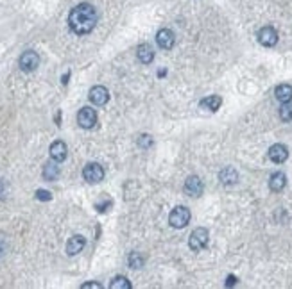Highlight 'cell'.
Wrapping results in <instances>:
<instances>
[{"instance_id": "obj_1", "label": "cell", "mask_w": 292, "mask_h": 289, "mask_svg": "<svg viewBox=\"0 0 292 289\" xmlns=\"http://www.w3.org/2000/svg\"><path fill=\"white\" fill-rule=\"evenodd\" d=\"M95 23H97V11L91 4L83 2V4L76 6L69 15V25L76 34L83 36L93 30Z\"/></svg>"}, {"instance_id": "obj_2", "label": "cell", "mask_w": 292, "mask_h": 289, "mask_svg": "<svg viewBox=\"0 0 292 289\" xmlns=\"http://www.w3.org/2000/svg\"><path fill=\"white\" fill-rule=\"evenodd\" d=\"M208 237H210L208 230L203 229V227H198V229L190 234V239H188L190 248H192L193 252H201L203 248H206V244H208Z\"/></svg>"}, {"instance_id": "obj_3", "label": "cell", "mask_w": 292, "mask_h": 289, "mask_svg": "<svg viewBox=\"0 0 292 289\" xmlns=\"http://www.w3.org/2000/svg\"><path fill=\"white\" fill-rule=\"evenodd\" d=\"M188 222H190V211L183 205L176 207L171 213V216H169V223H171L174 229H183V227L188 225Z\"/></svg>"}, {"instance_id": "obj_4", "label": "cell", "mask_w": 292, "mask_h": 289, "mask_svg": "<svg viewBox=\"0 0 292 289\" xmlns=\"http://www.w3.org/2000/svg\"><path fill=\"white\" fill-rule=\"evenodd\" d=\"M83 177L90 184H97V182H101V180L104 179V168L99 162H90V164L84 166Z\"/></svg>"}, {"instance_id": "obj_5", "label": "cell", "mask_w": 292, "mask_h": 289, "mask_svg": "<svg viewBox=\"0 0 292 289\" xmlns=\"http://www.w3.org/2000/svg\"><path fill=\"white\" fill-rule=\"evenodd\" d=\"M18 64H20V68H22L23 71H33V70H36V68H38L40 56L36 52H33V50H27V52H23L22 56H20Z\"/></svg>"}, {"instance_id": "obj_6", "label": "cell", "mask_w": 292, "mask_h": 289, "mask_svg": "<svg viewBox=\"0 0 292 289\" xmlns=\"http://www.w3.org/2000/svg\"><path fill=\"white\" fill-rule=\"evenodd\" d=\"M258 42H260V45L264 47H274L278 43V32L276 29H273V27H262V29L258 30Z\"/></svg>"}, {"instance_id": "obj_7", "label": "cell", "mask_w": 292, "mask_h": 289, "mask_svg": "<svg viewBox=\"0 0 292 289\" xmlns=\"http://www.w3.org/2000/svg\"><path fill=\"white\" fill-rule=\"evenodd\" d=\"M77 123L83 129H91L97 123V113H95L91 107H83V109L77 113Z\"/></svg>"}, {"instance_id": "obj_8", "label": "cell", "mask_w": 292, "mask_h": 289, "mask_svg": "<svg viewBox=\"0 0 292 289\" xmlns=\"http://www.w3.org/2000/svg\"><path fill=\"white\" fill-rule=\"evenodd\" d=\"M90 102L95 105H104L108 104V100H110V91L106 90L104 86H93L90 90Z\"/></svg>"}, {"instance_id": "obj_9", "label": "cell", "mask_w": 292, "mask_h": 289, "mask_svg": "<svg viewBox=\"0 0 292 289\" xmlns=\"http://www.w3.org/2000/svg\"><path fill=\"white\" fill-rule=\"evenodd\" d=\"M174 42H176V36L171 29H161L156 34V43L164 50H171L172 47H174Z\"/></svg>"}, {"instance_id": "obj_10", "label": "cell", "mask_w": 292, "mask_h": 289, "mask_svg": "<svg viewBox=\"0 0 292 289\" xmlns=\"http://www.w3.org/2000/svg\"><path fill=\"white\" fill-rule=\"evenodd\" d=\"M185 193L190 196H199L203 193V180L198 175H192L185 182Z\"/></svg>"}, {"instance_id": "obj_11", "label": "cell", "mask_w": 292, "mask_h": 289, "mask_svg": "<svg viewBox=\"0 0 292 289\" xmlns=\"http://www.w3.org/2000/svg\"><path fill=\"white\" fill-rule=\"evenodd\" d=\"M287 157H288V150L281 143H276V145H273V147L269 148V159L273 162H283L287 161Z\"/></svg>"}, {"instance_id": "obj_12", "label": "cell", "mask_w": 292, "mask_h": 289, "mask_svg": "<svg viewBox=\"0 0 292 289\" xmlns=\"http://www.w3.org/2000/svg\"><path fill=\"white\" fill-rule=\"evenodd\" d=\"M67 145H64L63 141H54L52 145H50V157L54 159V161L57 162H63L64 159H67Z\"/></svg>"}, {"instance_id": "obj_13", "label": "cell", "mask_w": 292, "mask_h": 289, "mask_svg": "<svg viewBox=\"0 0 292 289\" xmlns=\"http://www.w3.org/2000/svg\"><path fill=\"white\" fill-rule=\"evenodd\" d=\"M84 244H86V239L83 236H72L69 239V243H67V254L69 256H76V254H79L83 250Z\"/></svg>"}, {"instance_id": "obj_14", "label": "cell", "mask_w": 292, "mask_h": 289, "mask_svg": "<svg viewBox=\"0 0 292 289\" xmlns=\"http://www.w3.org/2000/svg\"><path fill=\"white\" fill-rule=\"evenodd\" d=\"M285 184H287V177H285V173H281V172H276V173H273L271 175V179H269V188H271V191H281V189L285 188Z\"/></svg>"}, {"instance_id": "obj_15", "label": "cell", "mask_w": 292, "mask_h": 289, "mask_svg": "<svg viewBox=\"0 0 292 289\" xmlns=\"http://www.w3.org/2000/svg\"><path fill=\"white\" fill-rule=\"evenodd\" d=\"M137 56H138V59H140L144 64H149V63H152V59H154V50H152L151 45L144 43V45L138 47Z\"/></svg>"}, {"instance_id": "obj_16", "label": "cell", "mask_w": 292, "mask_h": 289, "mask_svg": "<svg viewBox=\"0 0 292 289\" xmlns=\"http://www.w3.org/2000/svg\"><path fill=\"white\" fill-rule=\"evenodd\" d=\"M274 97L285 104V102H290L292 100V86L290 84H280V86L274 90Z\"/></svg>"}, {"instance_id": "obj_17", "label": "cell", "mask_w": 292, "mask_h": 289, "mask_svg": "<svg viewBox=\"0 0 292 289\" xmlns=\"http://www.w3.org/2000/svg\"><path fill=\"white\" fill-rule=\"evenodd\" d=\"M219 179H220V182H222V184H226V186L235 184L237 180H239V173L235 172V168L228 166V168H224L222 172H220Z\"/></svg>"}, {"instance_id": "obj_18", "label": "cell", "mask_w": 292, "mask_h": 289, "mask_svg": "<svg viewBox=\"0 0 292 289\" xmlns=\"http://www.w3.org/2000/svg\"><path fill=\"white\" fill-rule=\"evenodd\" d=\"M59 177V166H57V161H50L43 166V179L45 180H56Z\"/></svg>"}, {"instance_id": "obj_19", "label": "cell", "mask_w": 292, "mask_h": 289, "mask_svg": "<svg viewBox=\"0 0 292 289\" xmlns=\"http://www.w3.org/2000/svg\"><path fill=\"white\" fill-rule=\"evenodd\" d=\"M220 104H222V98L217 97V95H212V97L205 98V100L201 102V107H205V109L213 111V113H215V111L220 107Z\"/></svg>"}, {"instance_id": "obj_20", "label": "cell", "mask_w": 292, "mask_h": 289, "mask_svg": "<svg viewBox=\"0 0 292 289\" xmlns=\"http://www.w3.org/2000/svg\"><path fill=\"white\" fill-rule=\"evenodd\" d=\"M111 289H131V284L125 277H115L113 282L110 284Z\"/></svg>"}, {"instance_id": "obj_21", "label": "cell", "mask_w": 292, "mask_h": 289, "mask_svg": "<svg viewBox=\"0 0 292 289\" xmlns=\"http://www.w3.org/2000/svg\"><path fill=\"white\" fill-rule=\"evenodd\" d=\"M280 118L283 121H290L292 120V104L290 102H285L280 109Z\"/></svg>"}, {"instance_id": "obj_22", "label": "cell", "mask_w": 292, "mask_h": 289, "mask_svg": "<svg viewBox=\"0 0 292 289\" xmlns=\"http://www.w3.org/2000/svg\"><path fill=\"white\" fill-rule=\"evenodd\" d=\"M144 264V259L138 256V252H131L129 254V266L131 268H140Z\"/></svg>"}, {"instance_id": "obj_23", "label": "cell", "mask_w": 292, "mask_h": 289, "mask_svg": "<svg viewBox=\"0 0 292 289\" xmlns=\"http://www.w3.org/2000/svg\"><path fill=\"white\" fill-rule=\"evenodd\" d=\"M152 145V138L151 136H147V134H142L140 138H138V147H142V148H149Z\"/></svg>"}, {"instance_id": "obj_24", "label": "cell", "mask_w": 292, "mask_h": 289, "mask_svg": "<svg viewBox=\"0 0 292 289\" xmlns=\"http://www.w3.org/2000/svg\"><path fill=\"white\" fill-rule=\"evenodd\" d=\"M36 198L42 200V202H49V200L52 198V195H50L47 189H38V191H36Z\"/></svg>"}, {"instance_id": "obj_25", "label": "cell", "mask_w": 292, "mask_h": 289, "mask_svg": "<svg viewBox=\"0 0 292 289\" xmlns=\"http://www.w3.org/2000/svg\"><path fill=\"white\" fill-rule=\"evenodd\" d=\"M81 287H83V289H90V287H93V289H101V287H103V285L97 284V282H86V284H83V285H81Z\"/></svg>"}, {"instance_id": "obj_26", "label": "cell", "mask_w": 292, "mask_h": 289, "mask_svg": "<svg viewBox=\"0 0 292 289\" xmlns=\"http://www.w3.org/2000/svg\"><path fill=\"white\" fill-rule=\"evenodd\" d=\"M110 205H111V202H110V200H108V202L97 203V205H95V207H97V209H99L101 213H104V211H108V207H110Z\"/></svg>"}, {"instance_id": "obj_27", "label": "cell", "mask_w": 292, "mask_h": 289, "mask_svg": "<svg viewBox=\"0 0 292 289\" xmlns=\"http://www.w3.org/2000/svg\"><path fill=\"white\" fill-rule=\"evenodd\" d=\"M235 282H237V278L233 277V275H230V277H228V282H226V285H233V284H235Z\"/></svg>"}, {"instance_id": "obj_28", "label": "cell", "mask_w": 292, "mask_h": 289, "mask_svg": "<svg viewBox=\"0 0 292 289\" xmlns=\"http://www.w3.org/2000/svg\"><path fill=\"white\" fill-rule=\"evenodd\" d=\"M4 196V184H2V180H0V198Z\"/></svg>"}, {"instance_id": "obj_29", "label": "cell", "mask_w": 292, "mask_h": 289, "mask_svg": "<svg viewBox=\"0 0 292 289\" xmlns=\"http://www.w3.org/2000/svg\"><path fill=\"white\" fill-rule=\"evenodd\" d=\"M69 77H70V73H67V75L63 77V84H67V82H69Z\"/></svg>"}]
</instances>
